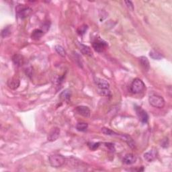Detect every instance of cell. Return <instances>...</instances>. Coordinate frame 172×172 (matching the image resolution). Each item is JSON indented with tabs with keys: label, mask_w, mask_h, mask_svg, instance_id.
I'll return each mask as SVG.
<instances>
[{
	"label": "cell",
	"mask_w": 172,
	"mask_h": 172,
	"mask_svg": "<svg viewBox=\"0 0 172 172\" xmlns=\"http://www.w3.org/2000/svg\"><path fill=\"white\" fill-rule=\"evenodd\" d=\"M79 47H80V49L81 52H82V54L90 57L92 56V52L91 51L90 48L88 46H86V45L82 44H79Z\"/></svg>",
	"instance_id": "14"
},
{
	"label": "cell",
	"mask_w": 172,
	"mask_h": 172,
	"mask_svg": "<svg viewBox=\"0 0 172 172\" xmlns=\"http://www.w3.org/2000/svg\"><path fill=\"white\" fill-rule=\"evenodd\" d=\"M125 3L126 4V7H127V8L129 9H130V10H132V11L134 10V5H133L132 1H125Z\"/></svg>",
	"instance_id": "28"
},
{
	"label": "cell",
	"mask_w": 172,
	"mask_h": 172,
	"mask_svg": "<svg viewBox=\"0 0 172 172\" xmlns=\"http://www.w3.org/2000/svg\"><path fill=\"white\" fill-rule=\"evenodd\" d=\"M12 61L17 66H22L24 63V58L20 54H16L12 57Z\"/></svg>",
	"instance_id": "15"
},
{
	"label": "cell",
	"mask_w": 172,
	"mask_h": 172,
	"mask_svg": "<svg viewBox=\"0 0 172 172\" xmlns=\"http://www.w3.org/2000/svg\"><path fill=\"white\" fill-rule=\"evenodd\" d=\"M49 163L52 168H61L65 163V158L62 155L53 154L50 155L49 157Z\"/></svg>",
	"instance_id": "1"
},
{
	"label": "cell",
	"mask_w": 172,
	"mask_h": 172,
	"mask_svg": "<svg viewBox=\"0 0 172 172\" xmlns=\"http://www.w3.org/2000/svg\"><path fill=\"white\" fill-rule=\"evenodd\" d=\"M94 82L99 90H106L110 88V83L103 79L94 77Z\"/></svg>",
	"instance_id": "8"
},
{
	"label": "cell",
	"mask_w": 172,
	"mask_h": 172,
	"mask_svg": "<svg viewBox=\"0 0 172 172\" xmlns=\"http://www.w3.org/2000/svg\"><path fill=\"white\" fill-rule=\"evenodd\" d=\"M149 102L150 106L156 108H163L166 104L163 97L161 95L153 94L149 97Z\"/></svg>",
	"instance_id": "2"
},
{
	"label": "cell",
	"mask_w": 172,
	"mask_h": 172,
	"mask_svg": "<svg viewBox=\"0 0 172 172\" xmlns=\"http://www.w3.org/2000/svg\"><path fill=\"white\" fill-rule=\"evenodd\" d=\"M135 109L140 121L143 124L147 123L148 120H149V116H148L147 112L145 110H143L141 107L137 106H135Z\"/></svg>",
	"instance_id": "6"
},
{
	"label": "cell",
	"mask_w": 172,
	"mask_h": 172,
	"mask_svg": "<svg viewBox=\"0 0 172 172\" xmlns=\"http://www.w3.org/2000/svg\"><path fill=\"white\" fill-rule=\"evenodd\" d=\"M43 35H44V32L41 29H36L33 31L31 34V38L35 40H39Z\"/></svg>",
	"instance_id": "17"
},
{
	"label": "cell",
	"mask_w": 172,
	"mask_h": 172,
	"mask_svg": "<svg viewBox=\"0 0 172 172\" xmlns=\"http://www.w3.org/2000/svg\"><path fill=\"white\" fill-rule=\"evenodd\" d=\"M75 110L79 114H80V115L84 116L85 117V118H89V117L90 116L91 111L89 108L87 106H77L75 108Z\"/></svg>",
	"instance_id": "10"
},
{
	"label": "cell",
	"mask_w": 172,
	"mask_h": 172,
	"mask_svg": "<svg viewBox=\"0 0 172 172\" xmlns=\"http://www.w3.org/2000/svg\"><path fill=\"white\" fill-rule=\"evenodd\" d=\"M60 129L57 127H54L52 129V130L50 131V133L48 135L47 139L49 141H54L56 140L57 138L59 137V135H60Z\"/></svg>",
	"instance_id": "9"
},
{
	"label": "cell",
	"mask_w": 172,
	"mask_h": 172,
	"mask_svg": "<svg viewBox=\"0 0 172 172\" xmlns=\"http://www.w3.org/2000/svg\"><path fill=\"white\" fill-rule=\"evenodd\" d=\"M139 62L140 64L141 65L143 69H145V71H148L150 69V64L149 61L148 60V59L146 57H140L139 58Z\"/></svg>",
	"instance_id": "13"
},
{
	"label": "cell",
	"mask_w": 172,
	"mask_h": 172,
	"mask_svg": "<svg viewBox=\"0 0 172 172\" xmlns=\"http://www.w3.org/2000/svg\"><path fill=\"white\" fill-rule=\"evenodd\" d=\"M8 85L9 88L12 90H16L20 85V80L18 78H11L8 81Z\"/></svg>",
	"instance_id": "12"
},
{
	"label": "cell",
	"mask_w": 172,
	"mask_h": 172,
	"mask_svg": "<svg viewBox=\"0 0 172 172\" xmlns=\"http://www.w3.org/2000/svg\"><path fill=\"white\" fill-rule=\"evenodd\" d=\"M71 90H64L63 92L61 93V95H60V97H61V98L62 100H64V101L69 102V99H70V97H71Z\"/></svg>",
	"instance_id": "18"
},
{
	"label": "cell",
	"mask_w": 172,
	"mask_h": 172,
	"mask_svg": "<svg viewBox=\"0 0 172 172\" xmlns=\"http://www.w3.org/2000/svg\"><path fill=\"white\" fill-rule=\"evenodd\" d=\"M88 128V124L85 123H78L76 125V129L80 132H85Z\"/></svg>",
	"instance_id": "20"
},
{
	"label": "cell",
	"mask_w": 172,
	"mask_h": 172,
	"mask_svg": "<svg viewBox=\"0 0 172 172\" xmlns=\"http://www.w3.org/2000/svg\"><path fill=\"white\" fill-rule=\"evenodd\" d=\"M145 88L144 82L140 79L137 78L133 81L130 85V91L133 94H139L141 93Z\"/></svg>",
	"instance_id": "4"
},
{
	"label": "cell",
	"mask_w": 172,
	"mask_h": 172,
	"mask_svg": "<svg viewBox=\"0 0 172 172\" xmlns=\"http://www.w3.org/2000/svg\"><path fill=\"white\" fill-rule=\"evenodd\" d=\"M11 34V30L9 26H7L5 28H4L1 31V37L5 39V38L9 37Z\"/></svg>",
	"instance_id": "23"
},
{
	"label": "cell",
	"mask_w": 172,
	"mask_h": 172,
	"mask_svg": "<svg viewBox=\"0 0 172 172\" xmlns=\"http://www.w3.org/2000/svg\"><path fill=\"white\" fill-rule=\"evenodd\" d=\"M54 49H55L57 53L62 57H64L66 56L67 52L65 51V50H64V48L61 46V45H56V46L54 47Z\"/></svg>",
	"instance_id": "21"
},
{
	"label": "cell",
	"mask_w": 172,
	"mask_h": 172,
	"mask_svg": "<svg viewBox=\"0 0 172 172\" xmlns=\"http://www.w3.org/2000/svg\"><path fill=\"white\" fill-rule=\"evenodd\" d=\"M100 143H88V146H89L90 149L93 150H95L100 147Z\"/></svg>",
	"instance_id": "25"
},
{
	"label": "cell",
	"mask_w": 172,
	"mask_h": 172,
	"mask_svg": "<svg viewBox=\"0 0 172 172\" xmlns=\"http://www.w3.org/2000/svg\"><path fill=\"white\" fill-rule=\"evenodd\" d=\"M92 47L94 50L97 52H103L108 47L107 42L100 38H95L92 42Z\"/></svg>",
	"instance_id": "5"
},
{
	"label": "cell",
	"mask_w": 172,
	"mask_h": 172,
	"mask_svg": "<svg viewBox=\"0 0 172 172\" xmlns=\"http://www.w3.org/2000/svg\"><path fill=\"white\" fill-rule=\"evenodd\" d=\"M158 156V152H157V149H153L151 150H149V151L145 153L143 155L144 159L146 160L147 162H152L155 161V159L157 158Z\"/></svg>",
	"instance_id": "7"
},
{
	"label": "cell",
	"mask_w": 172,
	"mask_h": 172,
	"mask_svg": "<svg viewBox=\"0 0 172 172\" xmlns=\"http://www.w3.org/2000/svg\"><path fill=\"white\" fill-rule=\"evenodd\" d=\"M120 137L123 140H125V141L127 143L129 147H130L131 148H135V143H134L133 140L132 139V138H131L130 136L128 135H120Z\"/></svg>",
	"instance_id": "16"
},
{
	"label": "cell",
	"mask_w": 172,
	"mask_h": 172,
	"mask_svg": "<svg viewBox=\"0 0 172 172\" xmlns=\"http://www.w3.org/2000/svg\"><path fill=\"white\" fill-rule=\"evenodd\" d=\"M50 25H51V24H50V22H44V24H43L40 29H41L43 31V32H44V33L47 32V31L49 30Z\"/></svg>",
	"instance_id": "26"
},
{
	"label": "cell",
	"mask_w": 172,
	"mask_h": 172,
	"mask_svg": "<svg viewBox=\"0 0 172 172\" xmlns=\"http://www.w3.org/2000/svg\"><path fill=\"white\" fill-rule=\"evenodd\" d=\"M87 29V26L86 25H83L82 27H80L79 29L77 30V32L80 35H83L84 33L86 32V30Z\"/></svg>",
	"instance_id": "27"
},
{
	"label": "cell",
	"mask_w": 172,
	"mask_h": 172,
	"mask_svg": "<svg viewBox=\"0 0 172 172\" xmlns=\"http://www.w3.org/2000/svg\"><path fill=\"white\" fill-rule=\"evenodd\" d=\"M105 145H106V146L108 148V149L111 150V151H114L115 150V148H114V146L113 144H112V143H105Z\"/></svg>",
	"instance_id": "30"
},
{
	"label": "cell",
	"mask_w": 172,
	"mask_h": 172,
	"mask_svg": "<svg viewBox=\"0 0 172 172\" xmlns=\"http://www.w3.org/2000/svg\"><path fill=\"white\" fill-rule=\"evenodd\" d=\"M161 146L163 148H167L169 146V140L168 138H166L161 143Z\"/></svg>",
	"instance_id": "29"
},
{
	"label": "cell",
	"mask_w": 172,
	"mask_h": 172,
	"mask_svg": "<svg viewBox=\"0 0 172 172\" xmlns=\"http://www.w3.org/2000/svg\"><path fill=\"white\" fill-rule=\"evenodd\" d=\"M98 94L100 95H102V96H109V95H111L110 91L109 90V89L98 90Z\"/></svg>",
	"instance_id": "24"
},
{
	"label": "cell",
	"mask_w": 172,
	"mask_h": 172,
	"mask_svg": "<svg viewBox=\"0 0 172 172\" xmlns=\"http://www.w3.org/2000/svg\"><path fill=\"white\" fill-rule=\"evenodd\" d=\"M102 133L104 134L105 135H108V136H114V135H118V134L116 133L114 131L112 130L111 129H110L108 128H106V127L102 128Z\"/></svg>",
	"instance_id": "22"
},
{
	"label": "cell",
	"mask_w": 172,
	"mask_h": 172,
	"mask_svg": "<svg viewBox=\"0 0 172 172\" xmlns=\"http://www.w3.org/2000/svg\"><path fill=\"white\" fill-rule=\"evenodd\" d=\"M149 56L150 57V58L154 59V60H161L163 58V56L159 52L154 51V50L149 52Z\"/></svg>",
	"instance_id": "19"
},
{
	"label": "cell",
	"mask_w": 172,
	"mask_h": 172,
	"mask_svg": "<svg viewBox=\"0 0 172 172\" xmlns=\"http://www.w3.org/2000/svg\"><path fill=\"white\" fill-rule=\"evenodd\" d=\"M16 15L18 18L24 19L28 18L32 12V9L29 7L25 6L24 5H18L16 7Z\"/></svg>",
	"instance_id": "3"
},
{
	"label": "cell",
	"mask_w": 172,
	"mask_h": 172,
	"mask_svg": "<svg viewBox=\"0 0 172 172\" xmlns=\"http://www.w3.org/2000/svg\"><path fill=\"white\" fill-rule=\"evenodd\" d=\"M137 161V158L133 154H126L123 159V163L126 165H132Z\"/></svg>",
	"instance_id": "11"
}]
</instances>
